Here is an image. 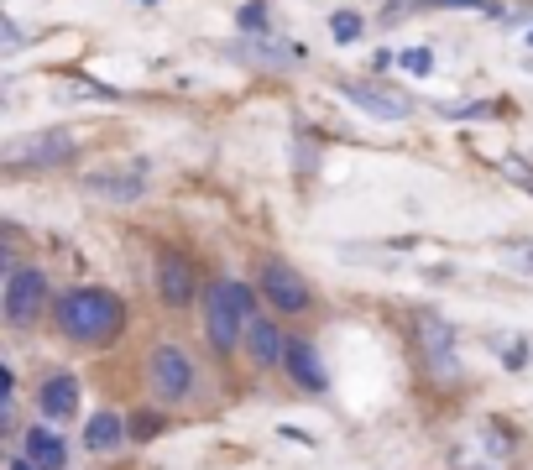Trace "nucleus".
I'll return each instance as SVG.
<instances>
[{
    "instance_id": "1",
    "label": "nucleus",
    "mask_w": 533,
    "mask_h": 470,
    "mask_svg": "<svg viewBox=\"0 0 533 470\" xmlns=\"http://www.w3.org/2000/svg\"><path fill=\"white\" fill-rule=\"evenodd\" d=\"M53 324H58V335L74 340V345H105V340L121 335L126 303L115 298L110 288H74V293L58 298Z\"/></svg>"
},
{
    "instance_id": "2",
    "label": "nucleus",
    "mask_w": 533,
    "mask_h": 470,
    "mask_svg": "<svg viewBox=\"0 0 533 470\" xmlns=\"http://www.w3.org/2000/svg\"><path fill=\"white\" fill-rule=\"evenodd\" d=\"M251 319H257V288L241 277H215L204 293V340L215 350H236Z\"/></svg>"
},
{
    "instance_id": "3",
    "label": "nucleus",
    "mask_w": 533,
    "mask_h": 470,
    "mask_svg": "<svg viewBox=\"0 0 533 470\" xmlns=\"http://www.w3.org/2000/svg\"><path fill=\"white\" fill-rule=\"evenodd\" d=\"M194 382H199V371H194V361H189V350L183 345H152V356H147V387H152V397L162 408H178L183 397L194 392Z\"/></svg>"
},
{
    "instance_id": "4",
    "label": "nucleus",
    "mask_w": 533,
    "mask_h": 470,
    "mask_svg": "<svg viewBox=\"0 0 533 470\" xmlns=\"http://www.w3.org/2000/svg\"><path fill=\"white\" fill-rule=\"evenodd\" d=\"M48 309V277L42 267H6V293H0V314H6L11 329H32Z\"/></svg>"
},
{
    "instance_id": "5",
    "label": "nucleus",
    "mask_w": 533,
    "mask_h": 470,
    "mask_svg": "<svg viewBox=\"0 0 533 470\" xmlns=\"http://www.w3.org/2000/svg\"><path fill=\"white\" fill-rule=\"evenodd\" d=\"M79 152V141L68 131H42V136H16L6 147V168H58Z\"/></svg>"
},
{
    "instance_id": "6",
    "label": "nucleus",
    "mask_w": 533,
    "mask_h": 470,
    "mask_svg": "<svg viewBox=\"0 0 533 470\" xmlns=\"http://www.w3.org/2000/svg\"><path fill=\"white\" fill-rule=\"evenodd\" d=\"M262 298L277 314H309V303H314L309 282L298 277L288 262H262Z\"/></svg>"
},
{
    "instance_id": "7",
    "label": "nucleus",
    "mask_w": 533,
    "mask_h": 470,
    "mask_svg": "<svg viewBox=\"0 0 533 470\" xmlns=\"http://www.w3.org/2000/svg\"><path fill=\"white\" fill-rule=\"evenodd\" d=\"M241 350H246V361L257 366V371H272V366H283V356H288V335L277 329L272 319H251L246 324V340H241Z\"/></svg>"
},
{
    "instance_id": "8",
    "label": "nucleus",
    "mask_w": 533,
    "mask_h": 470,
    "mask_svg": "<svg viewBox=\"0 0 533 470\" xmlns=\"http://www.w3.org/2000/svg\"><path fill=\"white\" fill-rule=\"evenodd\" d=\"M157 298L168 303V309L194 303V267L183 262L178 251H162V256H157Z\"/></svg>"
},
{
    "instance_id": "9",
    "label": "nucleus",
    "mask_w": 533,
    "mask_h": 470,
    "mask_svg": "<svg viewBox=\"0 0 533 470\" xmlns=\"http://www.w3.org/2000/svg\"><path fill=\"white\" fill-rule=\"evenodd\" d=\"M340 94H345V100H351L356 110L377 115V121H408V115H413V105L403 100V94L377 89V84H340Z\"/></svg>"
},
{
    "instance_id": "10",
    "label": "nucleus",
    "mask_w": 533,
    "mask_h": 470,
    "mask_svg": "<svg viewBox=\"0 0 533 470\" xmlns=\"http://www.w3.org/2000/svg\"><path fill=\"white\" fill-rule=\"evenodd\" d=\"M79 413V376H48V382L37 387V418H48V423H63V418H74Z\"/></svg>"
},
{
    "instance_id": "11",
    "label": "nucleus",
    "mask_w": 533,
    "mask_h": 470,
    "mask_svg": "<svg viewBox=\"0 0 533 470\" xmlns=\"http://www.w3.org/2000/svg\"><path fill=\"white\" fill-rule=\"evenodd\" d=\"M283 371H288V382H293V387H304V392H324V387H330V376H324V361H319V350H314L309 340H288Z\"/></svg>"
},
{
    "instance_id": "12",
    "label": "nucleus",
    "mask_w": 533,
    "mask_h": 470,
    "mask_svg": "<svg viewBox=\"0 0 533 470\" xmlns=\"http://www.w3.org/2000/svg\"><path fill=\"white\" fill-rule=\"evenodd\" d=\"M21 455H27L37 470H63L68 465V444H63V434H53L48 423H32L27 434H21Z\"/></svg>"
},
{
    "instance_id": "13",
    "label": "nucleus",
    "mask_w": 533,
    "mask_h": 470,
    "mask_svg": "<svg viewBox=\"0 0 533 470\" xmlns=\"http://www.w3.org/2000/svg\"><path fill=\"white\" fill-rule=\"evenodd\" d=\"M126 434H131V418H121L115 408H100L95 418L84 423V450L89 455H110V450H121V444H126Z\"/></svg>"
},
{
    "instance_id": "14",
    "label": "nucleus",
    "mask_w": 533,
    "mask_h": 470,
    "mask_svg": "<svg viewBox=\"0 0 533 470\" xmlns=\"http://www.w3.org/2000/svg\"><path fill=\"white\" fill-rule=\"evenodd\" d=\"M419 350L434 371H450L455 361V329L439 319V314H419Z\"/></svg>"
},
{
    "instance_id": "15",
    "label": "nucleus",
    "mask_w": 533,
    "mask_h": 470,
    "mask_svg": "<svg viewBox=\"0 0 533 470\" xmlns=\"http://www.w3.org/2000/svg\"><path fill=\"white\" fill-rule=\"evenodd\" d=\"M241 53H246V63H262V68H293L298 58H304V47H288V42H272V37H251V42H241Z\"/></svg>"
},
{
    "instance_id": "16",
    "label": "nucleus",
    "mask_w": 533,
    "mask_h": 470,
    "mask_svg": "<svg viewBox=\"0 0 533 470\" xmlns=\"http://www.w3.org/2000/svg\"><path fill=\"white\" fill-rule=\"evenodd\" d=\"M84 188H89V194H100V199H121V204L142 199V183H136V178H110V173L84 178Z\"/></svg>"
},
{
    "instance_id": "17",
    "label": "nucleus",
    "mask_w": 533,
    "mask_h": 470,
    "mask_svg": "<svg viewBox=\"0 0 533 470\" xmlns=\"http://www.w3.org/2000/svg\"><path fill=\"white\" fill-rule=\"evenodd\" d=\"M236 21H241V32L267 37V0H246V6L236 11Z\"/></svg>"
},
{
    "instance_id": "18",
    "label": "nucleus",
    "mask_w": 533,
    "mask_h": 470,
    "mask_svg": "<svg viewBox=\"0 0 533 470\" xmlns=\"http://www.w3.org/2000/svg\"><path fill=\"white\" fill-rule=\"evenodd\" d=\"M497 251H502V262L513 267V272H528V277H533V241H502Z\"/></svg>"
},
{
    "instance_id": "19",
    "label": "nucleus",
    "mask_w": 533,
    "mask_h": 470,
    "mask_svg": "<svg viewBox=\"0 0 533 470\" xmlns=\"http://www.w3.org/2000/svg\"><path fill=\"white\" fill-rule=\"evenodd\" d=\"M361 32H366V27H361L356 11H335V16H330V37H335V42H361Z\"/></svg>"
},
{
    "instance_id": "20",
    "label": "nucleus",
    "mask_w": 533,
    "mask_h": 470,
    "mask_svg": "<svg viewBox=\"0 0 533 470\" xmlns=\"http://www.w3.org/2000/svg\"><path fill=\"white\" fill-rule=\"evenodd\" d=\"M398 63L408 68L413 79H424V74H434V53L429 47H408V53H398Z\"/></svg>"
},
{
    "instance_id": "21",
    "label": "nucleus",
    "mask_w": 533,
    "mask_h": 470,
    "mask_svg": "<svg viewBox=\"0 0 533 470\" xmlns=\"http://www.w3.org/2000/svg\"><path fill=\"white\" fill-rule=\"evenodd\" d=\"M492 345H497V356H502L507 366H523V361H528V356H523V340H492Z\"/></svg>"
},
{
    "instance_id": "22",
    "label": "nucleus",
    "mask_w": 533,
    "mask_h": 470,
    "mask_svg": "<svg viewBox=\"0 0 533 470\" xmlns=\"http://www.w3.org/2000/svg\"><path fill=\"white\" fill-rule=\"evenodd\" d=\"M131 434L136 439H152L157 434V418H131Z\"/></svg>"
},
{
    "instance_id": "23",
    "label": "nucleus",
    "mask_w": 533,
    "mask_h": 470,
    "mask_svg": "<svg viewBox=\"0 0 533 470\" xmlns=\"http://www.w3.org/2000/svg\"><path fill=\"white\" fill-rule=\"evenodd\" d=\"M6 470H37V465H32L27 455H11V465H6Z\"/></svg>"
},
{
    "instance_id": "24",
    "label": "nucleus",
    "mask_w": 533,
    "mask_h": 470,
    "mask_svg": "<svg viewBox=\"0 0 533 470\" xmlns=\"http://www.w3.org/2000/svg\"><path fill=\"white\" fill-rule=\"evenodd\" d=\"M528 42H533V32H528Z\"/></svg>"
}]
</instances>
